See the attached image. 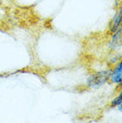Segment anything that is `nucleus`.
<instances>
[{
    "mask_svg": "<svg viewBox=\"0 0 122 123\" xmlns=\"http://www.w3.org/2000/svg\"><path fill=\"white\" fill-rule=\"evenodd\" d=\"M110 72L108 71H98V72L93 73L88 77L86 84L91 88H94V89L99 88L102 86H104L107 82V80L110 79Z\"/></svg>",
    "mask_w": 122,
    "mask_h": 123,
    "instance_id": "1",
    "label": "nucleus"
},
{
    "mask_svg": "<svg viewBox=\"0 0 122 123\" xmlns=\"http://www.w3.org/2000/svg\"><path fill=\"white\" fill-rule=\"evenodd\" d=\"M110 80H111L112 83H122V61L110 72Z\"/></svg>",
    "mask_w": 122,
    "mask_h": 123,
    "instance_id": "2",
    "label": "nucleus"
},
{
    "mask_svg": "<svg viewBox=\"0 0 122 123\" xmlns=\"http://www.w3.org/2000/svg\"><path fill=\"white\" fill-rule=\"evenodd\" d=\"M122 23V6L119 7V9L118 10L116 15L114 16V18L111 21V25H110V31L114 32L116 31L120 27V25Z\"/></svg>",
    "mask_w": 122,
    "mask_h": 123,
    "instance_id": "3",
    "label": "nucleus"
},
{
    "mask_svg": "<svg viewBox=\"0 0 122 123\" xmlns=\"http://www.w3.org/2000/svg\"><path fill=\"white\" fill-rule=\"evenodd\" d=\"M120 29H118L116 32L113 34L112 39L110 40V46L112 49H115L118 46H120L122 44V29L121 27H119Z\"/></svg>",
    "mask_w": 122,
    "mask_h": 123,
    "instance_id": "4",
    "label": "nucleus"
},
{
    "mask_svg": "<svg viewBox=\"0 0 122 123\" xmlns=\"http://www.w3.org/2000/svg\"><path fill=\"white\" fill-rule=\"evenodd\" d=\"M120 104H122V91H121V93L119 94V96L116 97V98L112 101L111 106H118V105H119Z\"/></svg>",
    "mask_w": 122,
    "mask_h": 123,
    "instance_id": "5",
    "label": "nucleus"
},
{
    "mask_svg": "<svg viewBox=\"0 0 122 123\" xmlns=\"http://www.w3.org/2000/svg\"><path fill=\"white\" fill-rule=\"evenodd\" d=\"M118 107H119V110L120 111H122V104H120L119 105H118Z\"/></svg>",
    "mask_w": 122,
    "mask_h": 123,
    "instance_id": "6",
    "label": "nucleus"
},
{
    "mask_svg": "<svg viewBox=\"0 0 122 123\" xmlns=\"http://www.w3.org/2000/svg\"><path fill=\"white\" fill-rule=\"evenodd\" d=\"M1 3H2V0H0V4H1Z\"/></svg>",
    "mask_w": 122,
    "mask_h": 123,
    "instance_id": "7",
    "label": "nucleus"
}]
</instances>
